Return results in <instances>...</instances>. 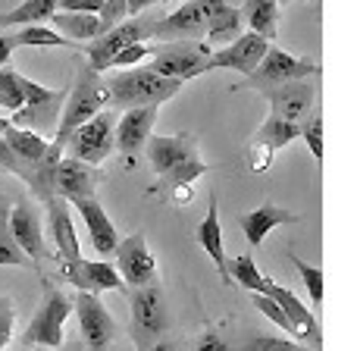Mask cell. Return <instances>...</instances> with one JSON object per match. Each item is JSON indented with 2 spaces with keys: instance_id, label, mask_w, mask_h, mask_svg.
<instances>
[{
  "instance_id": "obj_9",
  "label": "cell",
  "mask_w": 357,
  "mask_h": 351,
  "mask_svg": "<svg viewBox=\"0 0 357 351\" xmlns=\"http://www.w3.org/2000/svg\"><path fill=\"white\" fill-rule=\"evenodd\" d=\"M157 19H148V16H132V19H123L119 25H113L110 31H104L100 38H94V41L85 44V57H88V66L94 69V73H107V66H110V60L119 54L123 47H129V44L135 41H148L151 38V29H154Z\"/></svg>"
},
{
  "instance_id": "obj_15",
  "label": "cell",
  "mask_w": 357,
  "mask_h": 351,
  "mask_svg": "<svg viewBox=\"0 0 357 351\" xmlns=\"http://www.w3.org/2000/svg\"><path fill=\"white\" fill-rule=\"evenodd\" d=\"M264 295H270L273 301L282 308L285 320L291 323V336H298V339H304V342H310V345L320 348V323H317V314H314V311H307V304H304L295 292L285 289V285H279L276 279L266 276Z\"/></svg>"
},
{
  "instance_id": "obj_26",
  "label": "cell",
  "mask_w": 357,
  "mask_h": 351,
  "mask_svg": "<svg viewBox=\"0 0 357 351\" xmlns=\"http://www.w3.org/2000/svg\"><path fill=\"white\" fill-rule=\"evenodd\" d=\"M245 31L241 13L235 3H220L207 13V29H204V41L207 44H229Z\"/></svg>"
},
{
  "instance_id": "obj_14",
  "label": "cell",
  "mask_w": 357,
  "mask_h": 351,
  "mask_svg": "<svg viewBox=\"0 0 357 351\" xmlns=\"http://www.w3.org/2000/svg\"><path fill=\"white\" fill-rule=\"evenodd\" d=\"M204 29H207V16H204L197 0H185L178 10H173L169 16L157 19L151 38L157 44L167 41H204Z\"/></svg>"
},
{
  "instance_id": "obj_32",
  "label": "cell",
  "mask_w": 357,
  "mask_h": 351,
  "mask_svg": "<svg viewBox=\"0 0 357 351\" xmlns=\"http://www.w3.org/2000/svg\"><path fill=\"white\" fill-rule=\"evenodd\" d=\"M13 38V47H66V50H75L79 44L66 41L60 31L47 29V25H22Z\"/></svg>"
},
{
  "instance_id": "obj_31",
  "label": "cell",
  "mask_w": 357,
  "mask_h": 351,
  "mask_svg": "<svg viewBox=\"0 0 357 351\" xmlns=\"http://www.w3.org/2000/svg\"><path fill=\"white\" fill-rule=\"evenodd\" d=\"M60 6V0H22L16 10L3 13L0 16V29H10V25H41V22H50Z\"/></svg>"
},
{
  "instance_id": "obj_47",
  "label": "cell",
  "mask_w": 357,
  "mask_h": 351,
  "mask_svg": "<svg viewBox=\"0 0 357 351\" xmlns=\"http://www.w3.org/2000/svg\"><path fill=\"white\" fill-rule=\"evenodd\" d=\"M56 351H60V348H56ZM63 351H88V348L82 345V339H75V342H69V345L63 348Z\"/></svg>"
},
{
  "instance_id": "obj_36",
  "label": "cell",
  "mask_w": 357,
  "mask_h": 351,
  "mask_svg": "<svg viewBox=\"0 0 357 351\" xmlns=\"http://www.w3.org/2000/svg\"><path fill=\"white\" fill-rule=\"evenodd\" d=\"M0 98H3V107L0 110L16 113L22 107V85H19V73L10 66H0Z\"/></svg>"
},
{
  "instance_id": "obj_10",
  "label": "cell",
  "mask_w": 357,
  "mask_h": 351,
  "mask_svg": "<svg viewBox=\"0 0 357 351\" xmlns=\"http://www.w3.org/2000/svg\"><path fill=\"white\" fill-rule=\"evenodd\" d=\"M73 311L79 317L82 345L88 351H110L119 336V327L110 311L104 308V301L98 295H91V292H79L73 298Z\"/></svg>"
},
{
  "instance_id": "obj_16",
  "label": "cell",
  "mask_w": 357,
  "mask_h": 351,
  "mask_svg": "<svg viewBox=\"0 0 357 351\" xmlns=\"http://www.w3.org/2000/svg\"><path fill=\"white\" fill-rule=\"evenodd\" d=\"M10 232L35 267L50 257L47 245H44V232H41V216L31 207V201H16V207H10Z\"/></svg>"
},
{
  "instance_id": "obj_38",
  "label": "cell",
  "mask_w": 357,
  "mask_h": 351,
  "mask_svg": "<svg viewBox=\"0 0 357 351\" xmlns=\"http://www.w3.org/2000/svg\"><path fill=\"white\" fill-rule=\"evenodd\" d=\"M301 138L307 142V151L314 160L323 167V144H326V129H323V117H314L307 126H301Z\"/></svg>"
},
{
  "instance_id": "obj_8",
  "label": "cell",
  "mask_w": 357,
  "mask_h": 351,
  "mask_svg": "<svg viewBox=\"0 0 357 351\" xmlns=\"http://www.w3.org/2000/svg\"><path fill=\"white\" fill-rule=\"evenodd\" d=\"M320 66L310 60H301V57L289 54L282 47H266L264 60L245 75V88H254V91H270V88H279L285 82H298L307 79V75H317Z\"/></svg>"
},
{
  "instance_id": "obj_48",
  "label": "cell",
  "mask_w": 357,
  "mask_h": 351,
  "mask_svg": "<svg viewBox=\"0 0 357 351\" xmlns=\"http://www.w3.org/2000/svg\"><path fill=\"white\" fill-rule=\"evenodd\" d=\"M6 126H10V119H6V117H0V135H3V132H6Z\"/></svg>"
},
{
  "instance_id": "obj_49",
  "label": "cell",
  "mask_w": 357,
  "mask_h": 351,
  "mask_svg": "<svg viewBox=\"0 0 357 351\" xmlns=\"http://www.w3.org/2000/svg\"><path fill=\"white\" fill-rule=\"evenodd\" d=\"M291 3V0H279V6H289Z\"/></svg>"
},
{
  "instance_id": "obj_5",
  "label": "cell",
  "mask_w": 357,
  "mask_h": 351,
  "mask_svg": "<svg viewBox=\"0 0 357 351\" xmlns=\"http://www.w3.org/2000/svg\"><path fill=\"white\" fill-rule=\"evenodd\" d=\"M19 85H22V107L13 113V126L16 129H29V132H54L60 123L63 113V100H66V88L60 91H50V88L38 85V82L19 75Z\"/></svg>"
},
{
  "instance_id": "obj_44",
  "label": "cell",
  "mask_w": 357,
  "mask_h": 351,
  "mask_svg": "<svg viewBox=\"0 0 357 351\" xmlns=\"http://www.w3.org/2000/svg\"><path fill=\"white\" fill-rule=\"evenodd\" d=\"M10 54H13V38H10V31L0 29V66L10 63Z\"/></svg>"
},
{
  "instance_id": "obj_35",
  "label": "cell",
  "mask_w": 357,
  "mask_h": 351,
  "mask_svg": "<svg viewBox=\"0 0 357 351\" xmlns=\"http://www.w3.org/2000/svg\"><path fill=\"white\" fill-rule=\"evenodd\" d=\"M289 260L295 264V270L301 273V279H304V285H307V295H310V304H314V311H320L323 292H326V276H323V270H320V267L304 264V260L298 257L295 251H289Z\"/></svg>"
},
{
  "instance_id": "obj_30",
  "label": "cell",
  "mask_w": 357,
  "mask_h": 351,
  "mask_svg": "<svg viewBox=\"0 0 357 351\" xmlns=\"http://www.w3.org/2000/svg\"><path fill=\"white\" fill-rule=\"evenodd\" d=\"M301 138V123H289V119L270 117L251 138V148H264L266 154H276L279 148H285L289 142Z\"/></svg>"
},
{
  "instance_id": "obj_33",
  "label": "cell",
  "mask_w": 357,
  "mask_h": 351,
  "mask_svg": "<svg viewBox=\"0 0 357 351\" xmlns=\"http://www.w3.org/2000/svg\"><path fill=\"white\" fill-rule=\"evenodd\" d=\"M0 267H35L10 232V207L3 195H0Z\"/></svg>"
},
{
  "instance_id": "obj_39",
  "label": "cell",
  "mask_w": 357,
  "mask_h": 351,
  "mask_svg": "<svg viewBox=\"0 0 357 351\" xmlns=\"http://www.w3.org/2000/svg\"><path fill=\"white\" fill-rule=\"evenodd\" d=\"M144 57H151V44L135 41V44H129V47L119 50V54L110 60V66H107V69H132V66H138Z\"/></svg>"
},
{
  "instance_id": "obj_21",
  "label": "cell",
  "mask_w": 357,
  "mask_h": 351,
  "mask_svg": "<svg viewBox=\"0 0 357 351\" xmlns=\"http://www.w3.org/2000/svg\"><path fill=\"white\" fill-rule=\"evenodd\" d=\"M142 151L148 154V163L157 176H167L169 170H176L178 163L197 154L195 135H151Z\"/></svg>"
},
{
  "instance_id": "obj_40",
  "label": "cell",
  "mask_w": 357,
  "mask_h": 351,
  "mask_svg": "<svg viewBox=\"0 0 357 351\" xmlns=\"http://www.w3.org/2000/svg\"><path fill=\"white\" fill-rule=\"evenodd\" d=\"M123 19H129V10H126V0H104V6L98 10L100 35H104V31H110L113 25H119Z\"/></svg>"
},
{
  "instance_id": "obj_41",
  "label": "cell",
  "mask_w": 357,
  "mask_h": 351,
  "mask_svg": "<svg viewBox=\"0 0 357 351\" xmlns=\"http://www.w3.org/2000/svg\"><path fill=\"white\" fill-rule=\"evenodd\" d=\"M195 351H235L232 345L226 342V336H222V329H207V333L197 339Z\"/></svg>"
},
{
  "instance_id": "obj_42",
  "label": "cell",
  "mask_w": 357,
  "mask_h": 351,
  "mask_svg": "<svg viewBox=\"0 0 357 351\" xmlns=\"http://www.w3.org/2000/svg\"><path fill=\"white\" fill-rule=\"evenodd\" d=\"M13 336V298L0 295V348L10 342Z\"/></svg>"
},
{
  "instance_id": "obj_23",
  "label": "cell",
  "mask_w": 357,
  "mask_h": 351,
  "mask_svg": "<svg viewBox=\"0 0 357 351\" xmlns=\"http://www.w3.org/2000/svg\"><path fill=\"white\" fill-rule=\"evenodd\" d=\"M295 223H301V214H291V210L279 207V204H260V207H254L251 214L241 216L238 226H241V232H245L248 245L260 248V245H264V239L273 232V229L295 226Z\"/></svg>"
},
{
  "instance_id": "obj_11",
  "label": "cell",
  "mask_w": 357,
  "mask_h": 351,
  "mask_svg": "<svg viewBox=\"0 0 357 351\" xmlns=\"http://www.w3.org/2000/svg\"><path fill=\"white\" fill-rule=\"evenodd\" d=\"M113 257H116V273L123 276L126 289H138V285L157 283V257L151 254L148 235H144L142 229L132 232L129 239H119Z\"/></svg>"
},
{
  "instance_id": "obj_7",
  "label": "cell",
  "mask_w": 357,
  "mask_h": 351,
  "mask_svg": "<svg viewBox=\"0 0 357 351\" xmlns=\"http://www.w3.org/2000/svg\"><path fill=\"white\" fill-rule=\"evenodd\" d=\"M213 54L207 41H167L151 47V66L157 75L163 79H176V82H188L204 75V63Z\"/></svg>"
},
{
  "instance_id": "obj_4",
  "label": "cell",
  "mask_w": 357,
  "mask_h": 351,
  "mask_svg": "<svg viewBox=\"0 0 357 351\" xmlns=\"http://www.w3.org/2000/svg\"><path fill=\"white\" fill-rule=\"evenodd\" d=\"M73 314V298L60 285L44 279V298L41 308L35 311L31 323L22 333V345L29 348H63V327Z\"/></svg>"
},
{
  "instance_id": "obj_19",
  "label": "cell",
  "mask_w": 357,
  "mask_h": 351,
  "mask_svg": "<svg viewBox=\"0 0 357 351\" xmlns=\"http://www.w3.org/2000/svg\"><path fill=\"white\" fill-rule=\"evenodd\" d=\"M100 173L94 167L73 157H63L54 170V195L63 201H75V197H91L98 191Z\"/></svg>"
},
{
  "instance_id": "obj_17",
  "label": "cell",
  "mask_w": 357,
  "mask_h": 351,
  "mask_svg": "<svg viewBox=\"0 0 357 351\" xmlns=\"http://www.w3.org/2000/svg\"><path fill=\"white\" fill-rule=\"evenodd\" d=\"M73 207L79 210L82 223L88 226V239H91V248H94L98 254H104V257H110V254L116 251V245H119V232H116V226H113V220L107 216V210L100 207L98 195H91V197H75Z\"/></svg>"
},
{
  "instance_id": "obj_18",
  "label": "cell",
  "mask_w": 357,
  "mask_h": 351,
  "mask_svg": "<svg viewBox=\"0 0 357 351\" xmlns=\"http://www.w3.org/2000/svg\"><path fill=\"white\" fill-rule=\"evenodd\" d=\"M266 100H270V117L289 119V123H301L307 117V110L314 107V85L307 79L298 82H285L279 88H270L264 91Z\"/></svg>"
},
{
  "instance_id": "obj_25",
  "label": "cell",
  "mask_w": 357,
  "mask_h": 351,
  "mask_svg": "<svg viewBox=\"0 0 357 351\" xmlns=\"http://www.w3.org/2000/svg\"><path fill=\"white\" fill-rule=\"evenodd\" d=\"M79 292H91V295H100V292H129L123 283V276L116 273V267L110 260H85L82 257L75 276L69 279Z\"/></svg>"
},
{
  "instance_id": "obj_28",
  "label": "cell",
  "mask_w": 357,
  "mask_h": 351,
  "mask_svg": "<svg viewBox=\"0 0 357 351\" xmlns=\"http://www.w3.org/2000/svg\"><path fill=\"white\" fill-rule=\"evenodd\" d=\"M3 142H6V148L13 151V157L22 163L25 176H29V167H35V163L41 160V154L47 151V138L38 135V132H29V129H16L13 123L6 126ZM25 176H22V179H25Z\"/></svg>"
},
{
  "instance_id": "obj_20",
  "label": "cell",
  "mask_w": 357,
  "mask_h": 351,
  "mask_svg": "<svg viewBox=\"0 0 357 351\" xmlns=\"http://www.w3.org/2000/svg\"><path fill=\"white\" fill-rule=\"evenodd\" d=\"M154 123H157V107H132V110H126L123 119H116V129H113L116 151H123L126 157L138 154L144 148V142L151 138Z\"/></svg>"
},
{
  "instance_id": "obj_34",
  "label": "cell",
  "mask_w": 357,
  "mask_h": 351,
  "mask_svg": "<svg viewBox=\"0 0 357 351\" xmlns=\"http://www.w3.org/2000/svg\"><path fill=\"white\" fill-rule=\"evenodd\" d=\"M229 276H232V283L245 285L248 292H264V283H266V276L257 270L251 254H238L235 260H229Z\"/></svg>"
},
{
  "instance_id": "obj_37",
  "label": "cell",
  "mask_w": 357,
  "mask_h": 351,
  "mask_svg": "<svg viewBox=\"0 0 357 351\" xmlns=\"http://www.w3.org/2000/svg\"><path fill=\"white\" fill-rule=\"evenodd\" d=\"M235 351H307V348L295 345V342L276 339V336H248Z\"/></svg>"
},
{
  "instance_id": "obj_1",
  "label": "cell",
  "mask_w": 357,
  "mask_h": 351,
  "mask_svg": "<svg viewBox=\"0 0 357 351\" xmlns=\"http://www.w3.org/2000/svg\"><path fill=\"white\" fill-rule=\"evenodd\" d=\"M107 100H110V98H107V82L100 79V73H94L88 63H82V66L75 69L73 88H69L66 100H63L60 123H56L54 138H50V142L63 148V144H66V138L73 135L82 123H88V119H91L98 110H104Z\"/></svg>"
},
{
  "instance_id": "obj_12",
  "label": "cell",
  "mask_w": 357,
  "mask_h": 351,
  "mask_svg": "<svg viewBox=\"0 0 357 351\" xmlns=\"http://www.w3.org/2000/svg\"><path fill=\"white\" fill-rule=\"evenodd\" d=\"M47 216H50V235H54V245H56V257H60V276L69 283L82 264L79 235H75V226H73L69 201L54 197V201L47 204Z\"/></svg>"
},
{
  "instance_id": "obj_43",
  "label": "cell",
  "mask_w": 357,
  "mask_h": 351,
  "mask_svg": "<svg viewBox=\"0 0 357 351\" xmlns=\"http://www.w3.org/2000/svg\"><path fill=\"white\" fill-rule=\"evenodd\" d=\"M100 6H104V0H60L56 10H63V13H94V16H98Z\"/></svg>"
},
{
  "instance_id": "obj_6",
  "label": "cell",
  "mask_w": 357,
  "mask_h": 351,
  "mask_svg": "<svg viewBox=\"0 0 357 351\" xmlns=\"http://www.w3.org/2000/svg\"><path fill=\"white\" fill-rule=\"evenodd\" d=\"M113 129H116V113L113 110H98L88 123H82L73 135L66 138L63 151H69L73 160H82L88 167H100L107 157L116 151L113 144Z\"/></svg>"
},
{
  "instance_id": "obj_3",
  "label": "cell",
  "mask_w": 357,
  "mask_h": 351,
  "mask_svg": "<svg viewBox=\"0 0 357 351\" xmlns=\"http://www.w3.org/2000/svg\"><path fill=\"white\" fill-rule=\"evenodd\" d=\"M129 301H132V345L135 351L151 348L157 339L169 333V304L163 295L160 283H148L129 289Z\"/></svg>"
},
{
  "instance_id": "obj_22",
  "label": "cell",
  "mask_w": 357,
  "mask_h": 351,
  "mask_svg": "<svg viewBox=\"0 0 357 351\" xmlns=\"http://www.w3.org/2000/svg\"><path fill=\"white\" fill-rule=\"evenodd\" d=\"M210 167L201 160V157H188L185 163H178L176 170H169L167 176L157 179V185H151L148 195H157V197H167L173 204H188L191 201V185L197 182L201 176H207Z\"/></svg>"
},
{
  "instance_id": "obj_24",
  "label": "cell",
  "mask_w": 357,
  "mask_h": 351,
  "mask_svg": "<svg viewBox=\"0 0 357 351\" xmlns=\"http://www.w3.org/2000/svg\"><path fill=\"white\" fill-rule=\"evenodd\" d=\"M207 216L197 226V245L207 251V257L213 260V267L220 270L222 285H232V276H229V257L226 248H222V223H220V204H216V195L207 197Z\"/></svg>"
},
{
  "instance_id": "obj_13",
  "label": "cell",
  "mask_w": 357,
  "mask_h": 351,
  "mask_svg": "<svg viewBox=\"0 0 357 351\" xmlns=\"http://www.w3.org/2000/svg\"><path fill=\"white\" fill-rule=\"evenodd\" d=\"M266 47H270V41H266L264 35L241 31L235 41L222 44V50H213V54L207 57V63H204V73H213V69H235V73L248 75L260 60H264Z\"/></svg>"
},
{
  "instance_id": "obj_50",
  "label": "cell",
  "mask_w": 357,
  "mask_h": 351,
  "mask_svg": "<svg viewBox=\"0 0 357 351\" xmlns=\"http://www.w3.org/2000/svg\"><path fill=\"white\" fill-rule=\"evenodd\" d=\"M0 107H3V98H0Z\"/></svg>"
},
{
  "instance_id": "obj_51",
  "label": "cell",
  "mask_w": 357,
  "mask_h": 351,
  "mask_svg": "<svg viewBox=\"0 0 357 351\" xmlns=\"http://www.w3.org/2000/svg\"><path fill=\"white\" fill-rule=\"evenodd\" d=\"M317 6H320V0H317Z\"/></svg>"
},
{
  "instance_id": "obj_46",
  "label": "cell",
  "mask_w": 357,
  "mask_h": 351,
  "mask_svg": "<svg viewBox=\"0 0 357 351\" xmlns=\"http://www.w3.org/2000/svg\"><path fill=\"white\" fill-rule=\"evenodd\" d=\"M144 351H178V342L176 339H157L151 348H144Z\"/></svg>"
},
{
  "instance_id": "obj_29",
  "label": "cell",
  "mask_w": 357,
  "mask_h": 351,
  "mask_svg": "<svg viewBox=\"0 0 357 351\" xmlns=\"http://www.w3.org/2000/svg\"><path fill=\"white\" fill-rule=\"evenodd\" d=\"M50 22L56 25L54 31H60L66 41L79 44V47L88 44V41H94V38H100V22H98L94 13H63V10H56Z\"/></svg>"
},
{
  "instance_id": "obj_45",
  "label": "cell",
  "mask_w": 357,
  "mask_h": 351,
  "mask_svg": "<svg viewBox=\"0 0 357 351\" xmlns=\"http://www.w3.org/2000/svg\"><path fill=\"white\" fill-rule=\"evenodd\" d=\"M157 0H126V10H129V16H138V13H144L148 6H154Z\"/></svg>"
},
{
  "instance_id": "obj_2",
  "label": "cell",
  "mask_w": 357,
  "mask_h": 351,
  "mask_svg": "<svg viewBox=\"0 0 357 351\" xmlns=\"http://www.w3.org/2000/svg\"><path fill=\"white\" fill-rule=\"evenodd\" d=\"M107 82V98L113 100L123 110H132V107H160L163 100L176 98L182 91V82L176 79H163L154 69H126L119 75H110Z\"/></svg>"
},
{
  "instance_id": "obj_27",
  "label": "cell",
  "mask_w": 357,
  "mask_h": 351,
  "mask_svg": "<svg viewBox=\"0 0 357 351\" xmlns=\"http://www.w3.org/2000/svg\"><path fill=\"white\" fill-rule=\"evenodd\" d=\"M241 22L254 31L264 35L266 41H273L279 31V0H241L238 6Z\"/></svg>"
}]
</instances>
